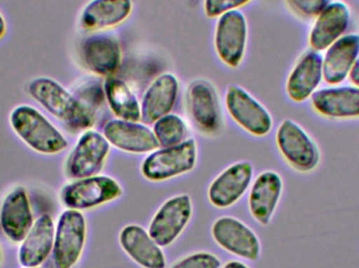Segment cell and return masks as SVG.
Returning a JSON list of instances; mask_svg holds the SVG:
<instances>
[{
	"instance_id": "28",
	"label": "cell",
	"mask_w": 359,
	"mask_h": 268,
	"mask_svg": "<svg viewBox=\"0 0 359 268\" xmlns=\"http://www.w3.org/2000/svg\"><path fill=\"white\" fill-rule=\"evenodd\" d=\"M74 94L95 113L107 102L102 84L93 80L81 83Z\"/></svg>"
},
{
	"instance_id": "12",
	"label": "cell",
	"mask_w": 359,
	"mask_h": 268,
	"mask_svg": "<svg viewBox=\"0 0 359 268\" xmlns=\"http://www.w3.org/2000/svg\"><path fill=\"white\" fill-rule=\"evenodd\" d=\"M191 198L187 194L166 200L149 223V233L161 248L172 246L192 217Z\"/></svg>"
},
{
	"instance_id": "33",
	"label": "cell",
	"mask_w": 359,
	"mask_h": 268,
	"mask_svg": "<svg viewBox=\"0 0 359 268\" xmlns=\"http://www.w3.org/2000/svg\"><path fill=\"white\" fill-rule=\"evenodd\" d=\"M6 33H8V24L4 15L0 12V41L6 37Z\"/></svg>"
},
{
	"instance_id": "14",
	"label": "cell",
	"mask_w": 359,
	"mask_h": 268,
	"mask_svg": "<svg viewBox=\"0 0 359 268\" xmlns=\"http://www.w3.org/2000/svg\"><path fill=\"white\" fill-rule=\"evenodd\" d=\"M253 166L249 162H238L226 168L210 183L207 192L209 202L217 209L233 206L243 197L252 183Z\"/></svg>"
},
{
	"instance_id": "2",
	"label": "cell",
	"mask_w": 359,
	"mask_h": 268,
	"mask_svg": "<svg viewBox=\"0 0 359 268\" xmlns=\"http://www.w3.org/2000/svg\"><path fill=\"white\" fill-rule=\"evenodd\" d=\"M8 122L15 134L37 153L55 155L65 151L69 146L60 130L31 105L14 107Z\"/></svg>"
},
{
	"instance_id": "30",
	"label": "cell",
	"mask_w": 359,
	"mask_h": 268,
	"mask_svg": "<svg viewBox=\"0 0 359 268\" xmlns=\"http://www.w3.org/2000/svg\"><path fill=\"white\" fill-rule=\"evenodd\" d=\"M251 0H204V12L208 18H219L221 15L238 10Z\"/></svg>"
},
{
	"instance_id": "24",
	"label": "cell",
	"mask_w": 359,
	"mask_h": 268,
	"mask_svg": "<svg viewBox=\"0 0 359 268\" xmlns=\"http://www.w3.org/2000/svg\"><path fill=\"white\" fill-rule=\"evenodd\" d=\"M323 79V56L309 50L297 61L287 80L286 92L293 102H305L316 92Z\"/></svg>"
},
{
	"instance_id": "22",
	"label": "cell",
	"mask_w": 359,
	"mask_h": 268,
	"mask_svg": "<svg viewBox=\"0 0 359 268\" xmlns=\"http://www.w3.org/2000/svg\"><path fill=\"white\" fill-rule=\"evenodd\" d=\"M314 111L333 120L359 119V88L358 86L324 88L311 97Z\"/></svg>"
},
{
	"instance_id": "23",
	"label": "cell",
	"mask_w": 359,
	"mask_h": 268,
	"mask_svg": "<svg viewBox=\"0 0 359 268\" xmlns=\"http://www.w3.org/2000/svg\"><path fill=\"white\" fill-rule=\"evenodd\" d=\"M55 225L50 215H41L34 223L18 248L19 265L25 268L39 267L53 252Z\"/></svg>"
},
{
	"instance_id": "13",
	"label": "cell",
	"mask_w": 359,
	"mask_h": 268,
	"mask_svg": "<svg viewBox=\"0 0 359 268\" xmlns=\"http://www.w3.org/2000/svg\"><path fill=\"white\" fill-rule=\"evenodd\" d=\"M187 105L190 117L198 132L215 135L221 130L219 99L210 82L203 79L192 81L187 88Z\"/></svg>"
},
{
	"instance_id": "32",
	"label": "cell",
	"mask_w": 359,
	"mask_h": 268,
	"mask_svg": "<svg viewBox=\"0 0 359 268\" xmlns=\"http://www.w3.org/2000/svg\"><path fill=\"white\" fill-rule=\"evenodd\" d=\"M350 79L353 82L354 85L358 86L359 88V59L356 61L354 64L353 69H352L351 73H350Z\"/></svg>"
},
{
	"instance_id": "10",
	"label": "cell",
	"mask_w": 359,
	"mask_h": 268,
	"mask_svg": "<svg viewBox=\"0 0 359 268\" xmlns=\"http://www.w3.org/2000/svg\"><path fill=\"white\" fill-rule=\"evenodd\" d=\"M79 58L86 71L97 77H114L122 63V48L115 36L92 33L82 40Z\"/></svg>"
},
{
	"instance_id": "5",
	"label": "cell",
	"mask_w": 359,
	"mask_h": 268,
	"mask_svg": "<svg viewBox=\"0 0 359 268\" xmlns=\"http://www.w3.org/2000/svg\"><path fill=\"white\" fill-rule=\"evenodd\" d=\"M198 160V146L194 139L174 147L159 148L141 164V173L149 181L159 183L194 170Z\"/></svg>"
},
{
	"instance_id": "8",
	"label": "cell",
	"mask_w": 359,
	"mask_h": 268,
	"mask_svg": "<svg viewBox=\"0 0 359 268\" xmlns=\"http://www.w3.org/2000/svg\"><path fill=\"white\" fill-rule=\"evenodd\" d=\"M225 104L232 120L248 134L261 137L271 132L273 127L271 113L245 88L229 86Z\"/></svg>"
},
{
	"instance_id": "17",
	"label": "cell",
	"mask_w": 359,
	"mask_h": 268,
	"mask_svg": "<svg viewBox=\"0 0 359 268\" xmlns=\"http://www.w3.org/2000/svg\"><path fill=\"white\" fill-rule=\"evenodd\" d=\"M284 181L276 171L262 172L251 183L248 208L251 216L259 225L271 223L282 199Z\"/></svg>"
},
{
	"instance_id": "20",
	"label": "cell",
	"mask_w": 359,
	"mask_h": 268,
	"mask_svg": "<svg viewBox=\"0 0 359 268\" xmlns=\"http://www.w3.org/2000/svg\"><path fill=\"white\" fill-rule=\"evenodd\" d=\"M120 246L135 263L142 268H165L161 246L140 225H128L120 232Z\"/></svg>"
},
{
	"instance_id": "27",
	"label": "cell",
	"mask_w": 359,
	"mask_h": 268,
	"mask_svg": "<svg viewBox=\"0 0 359 268\" xmlns=\"http://www.w3.org/2000/svg\"><path fill=\"white\" fill-rule=\"evenodd\" d=\"M153 132L160 148L174 147L188 139L185 121L175 113H168L157 120L154 123Z\"/></svg>"
},
{
	"instance_id": "3",
	"label": "cell",
	"mask_w": 359,
	"mask_h": 268,
	"mask_svg": "<svg viewBox=\"0 0 359 268\" xmlns=\"http://www.w3.org/2000/svg\"><path fill=\"white\" fill-rule=\"evenodd\" d=\"M276 141L285 162L297 172L309 174L320 166V147L311 135L293 120L286 119L280 124Z\"/></svg>"
},
{
	"instance_id": "15",
	"label": "cell",
	"mask_w": 359,
	"mask_h": 268,
	"mask_svg": "<svg viewBox=\"0 0 359 268\" xmlns=\"http://www.w3.org/2000/svg\"><path fill=\"white\" fill-rule=\"evenodd\" d=\"M34 215L27 190L15 187L0 206V227L2 233L13 244H20L33 227Z\"/></svg>"
},
{
	"instance_id": "31",
	"label": "cell",
	"mask_w": 359,
	"mask_h": 268,
	"mask_svg": "<svg viewBox=\"0 0 359 268\" xmlns=\"http://www.w3.org/2000/svg\"><path fill=\"white\" fill-rule=\"evenodd\" d=\"M289 6L305 17H318L327 8L330 0H287Z\"/></svg>"
},
{
	"instance_id": "29",
	"label": "cell",
	"mask_w": 359,
	"mask_h": 268,
	"mask_svg": "<svg viewBox=\"0 0 359 268\" xmlns=\"http://www.w3.org/2000/svg\"><path fill=\"white\" fill-rule=\"evenodd\" d=\"M221 260L210 253L200 252L189 255L175 263L170 268H219Z\"/></svg>"
},
{
	"instance_id": "4",
	"label": "cell",
	"mask_w": 359,
	"mask_h": 268,
	"mask_svg": "<svg viewBox=\"0 0 359 268\" xmlns=\"http://www.w3.org/2000/svg\"><path fill=\"white\" fill-rule=\"evenodd\" d=\"M123 195L121 185L107 175L74 179L59 193V199L69 210L88 211L115 202Z\"/></svg>"
},
{
	"instance_id": "35",
	"label": "cell",
	"mask_w": 359,
	"mask_h": 268,
	"mask_svg": "<svg viewBox=\"0 0 359 268\" xmlns=\"http://www.w3.org/2000/svg\"><path fill=\"white\" fill-rule=\"evenodd\" d=\"M0 261H1V251H0Z\"/></svg>"
},
{
	"instance_id": "36",
	"label": "cell",
	"mask_w": 359,
	"mask_h": 268,
	"mask_svg": "<svg viewBox=\"0 0 359 268\" xmlns=\"http://www.w3.org/2000/svg\"><path fill=\"white\" fill-rule=\"evenodd\" d=\"M23 268H25V267H23ZM35 268H38V267H35Z\"/></svg>"
},
{
	"instance_id": "7",
	"label": "cell",
	"mask_w": 359,
	"mask_h": 268,
	"mask_svg": "<svg viewBox=\"0 0 359 268\" xmlns=\"http://www.w3.org/2000/svg\"><path fill=\"white\" fill-rule=\"evenodd\" d=\"M111 143L96 130L82 132L65 162V174L72 179L96 176L102 170Z\"/></svg>"
},
{
	"instance_id": "18",
	"label": "cell",
	"mask_w": 359,
	"mask_h": 268,
	"mask_svg": "<svg viewBox=\"0 0 359 268\" xmlns=\"http://www.w3.org/2000/svg\"><path fill=\"white\" fill-rule=\"evenodd\" d=\"M133 8V0H90L80 13V29L86 33H99L118 27L128 20Z\"/></svg>"
},
{
	"instance_id": "19",
	"label": "cell",
	"mask_w": 359,
	"mask_h": 268,
	"mask_svg": "<svg viewBox=\"0 0 359 268\" xmlns=\"http://www.w3.org/2000/svg\"><path fill=\"white\" fill-rule=\"evenodd\" d=\"M178 78L172 73L158 76L143 94L141 101V120L154 124L160 118L172 113L179 96Z\"/></svg>"
},
{
	"instance_id": "1",
	"label": "cell",
	"mask_w": 359,
	"mask_h": 268,
	"mask_svg": "<svg viewBox=\"0 0 359 268\" xmlns=\"http://www.w3.org/2000/svg\"><path fill=\"white\" fill-rule=\"evenodd\" d=\"M27 92L73 134L92 129L95 125L96 113L52 78H34L27 84Z\"/></svg>"
},
{
	"instance_id": "34",
	"label": "cell",
	"mask_w": 359,
	"mask_h": 268,
	"mask_svg": "<svg viewBox=\"0 0 359 268\" xmlns=\"http://www.w3.org/2000/svg\"><path fill=\"white\" fill-rule=\"evenodd\" d=\"M223 268H249L244 263L240 262V261H230V262L226 263Z\"/></svg>"
},
{
	"instance_id": "6",
	"label": "cell",
	"mask_w": 359,
	"mask_h": 268,
	"mask_svg": "<svg viewBox=\"0 0 359 268\" xmlns=\"http://www.w3.org/2000/svg\"><path fill=\"white\" fill-rule=\"evenodd\" d=\"M86 220L80 211L65 210L55 225L53 259L57 268H73L79 262L86 241Z\"/></svg>"
},
{
	"instance_id": "21",
	"label": "cell",
	"mask_w": 359,
	"mask_h": 268,
	"mask_svg": "<svg viewBox=\"0 0 359 268\" xmlns=\"http://www.w3.org/2000/svg\"><path fill=\"white\" fill-rule=\"evenodd\" d=\"M351 20L349 6L343 1H333L318 15L310 31L309 42L316 52H322L343 37Z\"/></svg>"
},
{
	"instance_id": "25",
	"label": "cell",
	"mask_w": 359,
	"mask_h": 268,
	"mask_svg": "<svg viewBox=\"0 0 359 268\" xmlns=\"http://www.w3.org/2000/svg\"><path fill=\"white\" fill-rule=\"evenodd\" d=\"M359 55L358 34H347L327 48L323 58V78L328 84H339L351 73Z\"/></svg>"
},
{
	"instance_id": "26",
	"label": "cell",
	"mask_w": 359,
	"mask_h": 268,
	"mask_svg": "<svg viewBox=\"0 0 359 268\" xmlns=\"http://www.w3.org/2000/svg\"><path fill=\"white\" fill-rule=\"evenodd\" d=\"M105 101L117 119L126 121H141V103L136 94L124 80L107 78L103 84Z\"/></svg>"
},
{
	"instance_id": "16",
	"label": "cell",
	"mask_w": 359,
	"mask_h": 268,
	"mask_svg": "<svg viewBox=\"0 0 359 268\" xmlns=\"http://www.w3.org/2000/svg\"><path fill=\"white\" fill-rule=\"evenodd\" d=\"M103 135L111 146L128 153L149 154L160 148L153 129L140 122L111 120L105 124Z\"/></svg>"
},
{
	"instance_id": "11",
	"label": "cell",
	"mask_w": 359,
	"mask_h": 268,
	"mask_svg": "<svg viewBox=\"0 0 359 268\" xmlns=\"http://www.w3.org/2000/svg\"><path fill=\"white\" fill-rule=\"evenodd\" d=\"M215 244L229 254L249 261H257L261 257V241L257 234L236 217L217 218L211 227Z\"/></svg>"
},
{
	"instance_id": "9",
	"label": "cell",
	"mask_w": 359,
	"mask_h": 268,
	"mask_svg": "<svg viewBox=\"0 0 359 268\" xmlns=\"http://www.w3.org/2000/svg\"><path fill=\"white\" fill-rule=\"evenodd\" d=\"M248 40L246 16L240 10L225 13L217 18L215 48L217 57L227 66L236 69L242 63Z\"/></svg>"
}]
</instances>
